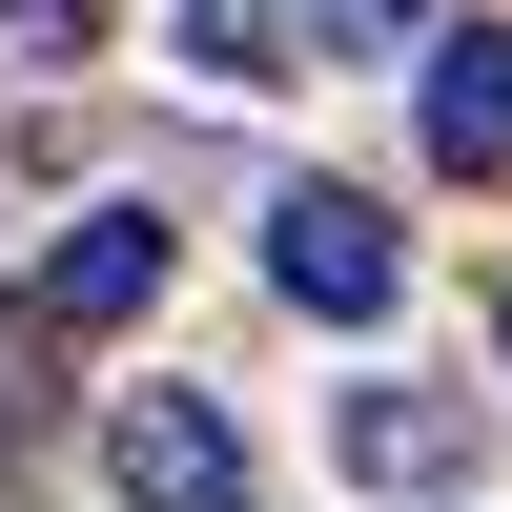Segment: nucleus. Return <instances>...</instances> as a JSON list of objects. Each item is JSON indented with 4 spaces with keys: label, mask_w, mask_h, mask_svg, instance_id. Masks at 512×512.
Returning <instances> with one entry per match:
<instances>
[{
    "label": "nucleus",
    "mask_w": 512,
    "mask_h": 512,
    "mask_svg": "<svg viewBox=\"0 0 512 512\" xmlns=\"http://www.w3.org/2000/svg\"><path fill=\"white\" fill-rule=\"evenodd\" d=\"M267 287H287L308 328H390L410 246H390V205H369V185H287V205H267Z\"/></svg>",
    "instance_id": "obj_1"
},
{
    "label": "nucleus",
    "mask_w": 512,
    "mask_h": 512,
    "mask_svg": "<svg viewBox=\"0 0 512 512\" xmlns=\"http://www.w3.org/2000/svg\"><path fill=\"white\" fill-rule=\"evenodd\" d=\"M103 472H123V512H246V431H226L205 390H144V410L103 431Z\"/></svg>",
    "instance_id": "obj_2"
},
{
    "label": "nucleus",
    "mask_w": 512,
    "mask_h": 512,
    "mask_svg": "<svg viewBox=\"0 0 512 512\" xmlns=\"http://www.w3.org/2000/svg\"><path fill=\"white\" fill-rule=\"evenodd\" d=\"M410 103H431V164H451V185H492V164H512V21H431V41H410Z\"/></svg>",
    "instance_id": "obj_3"
},
{
    "label": "nucleus",
    "mask_w": 512,
    "mask_h": 512,
    "mask_svg": "<svg viewBox=\"0 0 512 512\" xmlns=\"http://www.w3.org/2000/svg\"><path fill=\"white\" fill-rule=\"evenodd\" d=\"M164 308V205H82L41 246V328H144Z\"/></svg>",
    "instance_id": "obj_4"
},
{
    "label": "nucleus",
    "mask_w": 512,
    "mask_h": 512,
    "mask_svg": "<svg viewBox=\"0 0 512 512\" xmlns=\"http://www.w3.org/2000/svg\"><path fill=\"white\" fill-rule=\"evenodd\" d=\"M451 451H472L451 390H349V472H369V492H451Z\"/></svg>",
    "instance_id": "obj_5"
},
{
    "label": "nucleus",
    "mask_w": 512,
    "mask_h": 512,
    "mask_svg": "<svg viewBox=\"0 0 512 512\" xmlns=\"http://www.w3.org/2000/svg\"><path fill=\"white\" fill-rule=\"evenodd\" d=\"M287 62H390V41H431V0H267Z\"/></svg>",
    "instance_id": "obj_6"
},
{
    "label": "nucleus",
    "mask_w": 512,
    "mask_h": 512,
    "mask_svg": "<svg viewBox=\"0 0 512 512\" xmlns=\"http://www.w3.org/2000/svg\"><path fill=\"white\" fill-rule=\"evenodd\" d=\"M41 410H62V328H41V308H0V472L41 451Z\"/></svg>",
    "instance_id": "obj_7"
},
{
    "label": "nucleus",
    "mask_w": 512,
    "mask_h": 512,
    "mask_svg": "<svg viewBox=\"0 0 512 512\" xmlns=\"http://www.w3.org/2000/svg\"><path fill=\"white\" fill-rule=\"evenodd\" d=\"M185 62L205 82H287V21H267V0H185Z\"/></svg>",
    "instance_id": "obj_8"
},
{
    "label": "nucleus",
    "mask_w": 512,
    "mask_h": 512,
    "mask_svg": "<svg viewBox=\"0 0 512 512\" xmlns=\"http://www.w3.org/2000/svg\"><path fill=\"white\" fill-rule=\"evenodd\" d=\"M492 349H512V308H492Z\"/></svg>",
    "instance_id": "obj_9"
}]
</instances>
